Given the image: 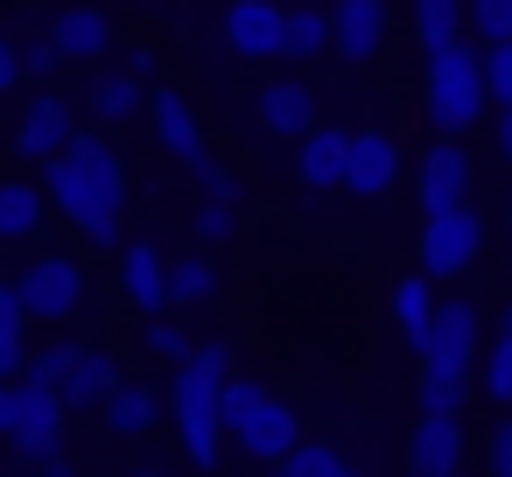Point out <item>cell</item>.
<instances>
[{
    "label": "cell",
    "mask_w": 512,
    "mask_h": 477,
    "mask_svg": "<svg viewBox=\"0 0 512 477\" xmlns=\"http://www.w3.org/2000/svg\"><path fill=\"white\" fill-rule=\"evenodd\" d=\"M43 204H57L78 232H85V246H99V253H113L120 246V211H127V162L113 155V141L106 134H71V148L57 155V162H43Z\"/></svg>",
    "instance_id": "1"
},
{
    "label": "cell",
    "mask_w": 512,
    "mask_h": 477,
    "mask_svg": "<svg viewBox=\"0 0 512 477\" xmlns=\"http://www.w3.org/2000/svg\"><path fill=\"white\" fill-rule=\"evenodd\" d=\"M225 379H232V344L204 337V344H190V358L176 365L169 400H162V414L176 421V435H183V449H190L197 470H218V442H225V428H218V386Z\"/></svg>",
    "instance_id": "2"
},
{
    "label": "cell",
    "mask_w": 512,
    "mask_h": 477,
    "mask_svg": "<svg viewBox=\"0 0 512 477\" xmlns=\"http://www.w3.org/2000/svg\"><path fill=\"white\" fill-rule=\"evenodd\" d=\"M421 92H428V120L442 141L470 134L484 120V50L470 36H449L428 50V71H421Z\"/></svg>",
    "instance_id": "3"
},
{
    "label": "cell",
    "mask_w": 512,
    "mask_h": 477,
    "mask_svg": "<svg viewBox=\"0 0 512 477\" xmlns=\"http://www.w3.org/2000/svg\"><path fill=\"white\" fill-rule=\"evenodd\" d=\"M477 253H484V211H477V204H456V211H442V218L421 225V281H428V288L470 274Z\"/></svg>",
    "instance_id": "4"
},
{
    "label": "cell",
    "mask_w": 512,
    "mask_h": 477,
    "mask_svg": "<svg viewBox=\"0 0 512 477\" xmlns=\"http://www.w3.org/2000/svg\"><path fill=\"white\" fill-rule=\"evenodd\" d=\"M0 442H15V456H29L36 470L50 463V456H64V407H57V393H36V386H8V435Z\"/></svg>",
    "instance_id": "5"
},
{
    "label": "cell",
    "mask_w": 512,
    "mask_h": 477,
    "mask_svg": "<svg viewBox=\"0 0 512 477\" xmlns=\"http://www.w3.org/2000/svg\"><path fill=\"white\" fill-rule=\"evenodd\" d=\"M477 344H484L477 302H470V295H449V302H435V316H428L421 365H428V372H470V365H477Z\"/></svg>",
    "instance_id": "6"
},
{
    "label": "cell",
    "mask_w": 512,
    "mask_h": 477,
    "mask_svg": "<svg viewBox=\"0 0 512 477\" xmlns=\"http://www.w3.org/2000/svg\"><path fill=\"white\" fill-rule=\"evenodd\" d=\"M15 302L22 316H43V323H64L78 302H85V267L71 253H43L22 281H15Z\"/></svg>",
    "instance_id": "7"
},
{
    "label": "cell",
    "mask_w": 512,
    "mask_h": 477,
    "mask_svg": "<svg viewBox=\"0 0 512 477\" xmlns=\"http://www.w3.org/2000/svg\"><path fill=\"white\" fill-rule=\"evenodd\" d=\"M400 141L386 134V127H351L344 134V190L351 197H386L393 183H400Z\"/></svg>",
    "instance_id": "8"
},
{
    "label": "cell",
    "mask_w": 512,
    "mask_h": 477,
    "mask_svg": "<svg viewBox=\"0 0 512 477\" xmlns=\"http://www.w3.org/2000/svg\"><path fill=\"white\" fill-rule=\"evenodd\" d=\"M330 22V57L344 64H372L386 50V29H393V8H379V0H337V8H323Z\"/></svg>",
    "instance_id": "9"
},
{
    "label": "cell",
    "mask_w": 512,
    "mask_h": 477,
    "mask_svg": "<svg viewBox=\"0 0 512 477\" xmlns=\"http://www.w3.org/2000/svg\"><path fill=\"white\" fill-rule=\"evenodd\" d=\"M71 134H78L71 99L36 92V99H29V113H22V127H15V155H22V162H57V155L71 148Z\"/></svg>",
    "instance_id": "10"
},
{
    "label": "cell",
    "mask_w": 512,
    "mask_h": 477,
    "mask_svg": "<svg viewBox=\"0 0 512 477\" xmlns=\"http://www.w3.org/2000/svg\"><path fill=\"white\" fill-rule=\"evenodd\" d=\"M470 148L463 141H435L428 155H421V211L428 218H442V211H456V204H470Z\"/></svg>",
    "instance_id": "11"
},
{
    "label": "cell",
    "mask_w": 512,
    "mask_h": 477,
    "mask_svg": "<svg viewBox=\"0 0 512 477\" xmlns=\"http://www.w3.org/2000/svg\"><path fill=\"white\" fill-rule=\"evenodd\" d=\"M120 379H127V372H120V358H113L106 344H71V372H64V393H57V407H64V414L106 407V393H113Z\"/></svg>",
    "instance_id": "12"
},
{
    "label": "cell",
    "mask_w": 512,
    "mask_h": 477,
    "mask_svg": "<svg viewBox=\"0 0 512 477\" xmlns=\"http://www.w3.org/2000/svg\"><path fill=\"white\" fill-rule=\"evenodd\" d=\"M148 120H155V141L176 155V162H204V127H197V106L176 92V85H148Z\"/></svg>",
    "instance_id": "13"
},
{
    "label": "cell",
    "mask_w": 512,
    "mask_h": 477,
    "mask_svg": "<svg viewBox=\"0 0 512 477\" xmlns=\"http://www.w3.org/2000/svg\"><path fill=\"white\" fill-rule=\"evenodd\" d=\"M43 43H50L64 64H92V57L113 50V15H99V8H57L50 29H43Z\"/></svg>",
    "instance_id": "14"
},
{
    "label": "cell",
    "mask_w": 512,
    "mask_h": 477,
    "mask_svg": "<svg viewBox=\"0 0 512 477\" xmlns=\"http://www.w3.org/2000/svg\"><path fill=\"white\" fill-rule=\"evenodd\" d=\"M120 295H127L141 316H169V260H162L148 239H134V246L120 253Z\"/></svg>",
    "instance_id": "15"
},
{
    "label": "cell",
    "mask_w": 512,
    "mask_h": 477,
    "mask_svg": "<svg viewBox=\"0 0 512 477\" xmlns=\"http://www.w3.org/2000/svg\"><path fill=\"white\" fill-rule=\"evenodd\" d=\"M232 435H239V449H246V456H260V463H281V456L302 442V421H295V407H281V400L267 393V400H260V407H253V414H246Z\"/></svg>",
    "instance_id": "16"
},
{
    "label": "cell",
    "mask_w": 512,
    "mask_h": 477,
    "mask_svg": "<svg viewBox=\"0 0 512 477\" xmlns=\"http://www.w3.org/2000/svg\"><path fill=\"white\" fill-rule=\"evenodd\" d=\"M407 470L414 477H463V421L421 414V428L407 442Z\"/></svg>",
    "instance_id": "17"
},
{
    "label": "cell",
    "mask_w": 512,
    "mask_h": 477,
    "mask_svg": "<svg viewBox=\"0 0 512 477\" xmlns=\"http://www.w3.org/2000/svg\"><path fill=\"white\" fill-rule=\"evenodd\" d=\"M225 43H232L246 64L281 57V8H274V0H239V8L225 15Z\"/></svg>",
    "instance_id": "18"
},
{
    "label": "cell",
    "mask_w": 512,
    "mask_h": 477,
    "mask_svg": "<svg viewBox=\"0 0 512 477\" xmlns=\"http://www.w3.org/2000/svg\"><path fill=\"white\" fill-rule=\"evenodd\" d=\"M260 127L302 141V134L316 127V92H309L302 78H267V85H260Z\"/></svg>",
    "instance_id": "19"
},
{
    "label": "cell",
    "mask_w": 512,
    "mask_h": 477,
    "mask_svg": "<svg viewBox=\"0 0 512 477\" xmlns=\"http://www.w3.org/2000/svg\"><path fill=\"white\" fill-rule=\"evenodd\" d=\"M295 176L309 183V190H344V127H309L302 141H295Z\"/></svg>",
    "instance_id": "20"
},
{
    "label": "cell",
    "mask_w": 512,
    "mask_h": 477,
    "mask_svg": "<svg viewBox=\"0 0 512 477\" xmlns=\"http://www.w3.org/2000/svg\"><path fill=\"white\" fill-rule=\"evenodd\" d=\"M120 435H155V421H162V393L148 386V379H120L113 393H106V407H99Z\"/></svg>",
    "instance_id": "21"
},
{
    "label": "cell",
    "mask_w": 512,
    "mask_h": 477,
    "mask_svg": "<svg viewBox=\"0 0 512 477\" xmlns=\"http://www.w3.org/2000/svg\"><path fill=\"white\" fill-rule=\"evenodd\" d=\"M85 106H92L99 127H120V120H134V113H148V92H141L134 78H120V71H99V78L85 85Z\"/></svg>",
    "instance_id": "22"
},
{
    "label": "cell",
    "mask_w": 512,
    "mask_h": 477,
    "mask_svg": "<svg viewBox=\"0 0 512 477\" xmlns=\"http://www.w3.org/2000/svg\"><path fill=\"white\" fill-rule=\"evenodd\" d=\"M29 365V316L15 302V281H0V386H15Z\"/></svg>",
    "instance_id": "23"
},
{
    "label": "cell",
    "mask_w": 512,
    "mask_h": 477,
    "mask_svg": "<svg viewBox=\"0 0 512 477\" xmlns=\"http://www.w3.org/2000/svg\"><path fill=\"white\" fill-rule=\"evenodd\" d=\"M323 50H330L323 8H281V57H288V64H309V57H323Z\"/></svg>",
    "instance_id": "24"
},
{
    "label": "cell",
    "mask_w": 512,
    "mask_h": 477,
    "mask_svg": "<svg viewBox=\"0 0 512 477\" xmlns=\"http://www.w3.org/2000/svg\"><path fill=\"white\" fill-rule=\"evenodd\" d=\"M211 295H218V260H211V253L169 260V309H197V302H211Z\"/></svg>",
    "instance_id": "25"
},
{
    "label": "cell",
    "mask_w": 512,
    "mask_h": 477,
    "mask_svg": "<svg viewBox=\"0 0 512 477\" xmlns=\"http://www.w3.org/2000/svg\"><path fill=\"white\" fill-rule=\"evenodd\" d=\"M36 225H43V190L0 183V239H36Z\"/></svg>",
    "instance_id": "26"
},
{
    "label": "cell",
    "mask_w": 512,
    "mask_h": 477,
    "mask_svg": "<svg viewBox=\"0 0 512 477\" xmlns=\"http://www.w3.org/2000/svg\"><path fill=\"white\" fill-rule=\"evenodd\" d=\"M428 316H435V288L421 281V274H407L400 288H393V323H400V337L421 351V337H428Z\"/></svg>",
    "instance_id": "27"
},
{
    "label": "cell",
    "mask_w": 512,
    "mask_h": 477,
    "mask_svg": "<svg viewBox=\"0 0 512 477\" xmlns=\"http://www.w3.org/2000/svg\"><path fill=\"white\" fill-rule=\"evenodd\" d=\"M463 400H470V372H421V414L463 421Z\"/></svg>",
    "instance_id": "28"
},
{
    "label": "cell",
    "mask_w": 512,
    "mask_h": 477,
    "mask_svg": "<svg viewBox=\"0 0 512 477\" xmlns=\"http://www.w3.org/2000/svg\"><path fill=\"white\" fill-rule=\"evenodd\" d=\"M463 36H470L477 50L512 43V0H477V8H463Z\"/></svg>",
    "instance_id": "29"
},
{
    "label": "cell",
    "mask_w": 512,
    "mask_h": 477,
    "mask_svg": "<svg viewBox=\"0 0 512 477\" xmlns=\"http://www.w3.org/2000/svg\"><path fill=\"white\" fill-rule=\"evenodd\" d=\"M64 372H71V337L36 344L29 365H22V386H36V393H64Z\"/></svg>",
    "instance_id": "30"
},
{
    "label": "cell",
    "mask_w": 512,
    "mask_h": 477,
    "mask_svg": "<svg viewBox=\"0 0 512 477\" xmlns=\"http://www.w3.org/2000/svg\"><path fill=\"white\" fill-rule=\"evenodd\" d=\"M484 393H491L498 407H512V309L498 316V337H491V351H484Z\"/></svg>",
    "instance_id": "31"
},
{
    "label": "cell",
    "mask_w": 512,
    "mask_h": 477,
    "mask_svg": "<svg viewBox=\"0 0 512 477\" xmlns=\"http://www.w3.org/2000/svg\"><path fill=\"white\" fill-rule=\"evenodd\" d=\"M260 400H267V386H260L253 372H232V379L218 386V428H239V421H246Z\"/></svg>",
    "instance_id": "32"
},
{
    "label": "cell",
    "mask_w": 512,
    "mask_h": 477,
    "mask_svg": "<svg viewBox=\"0 0 512 477\" xmlns=\"http://www.w3.org/2000/svg\"><path fill=\"white\" fill-rule=\"evenodd\" d=\"M414 36H421V50L463 36V8H456V0H421V8H414Z\"/></svg>",
    "instance_id": "33"
},
{
    "label": "cell",
    "mask_w": 512,
    "mask_h": 477,
    "mask_svg": "<svg viewBox=\"0 0 512 477\" xmlns=\"http://www.w3.org/2000/svg\"><path fill=\"white\" fill-rule=\"evenodd\" d=\"M190 176H197V190H204V204H225V211H239V176L218 162V155H204V162H190Z\"/></svg>",
    "instance_id": "34"
},
{
    "label": "cell",
    "mask_w": 512,
    "mask_h": 477,
    "mask_svg": "<svg viewBox=\"0 0 512 477\" xmlns=\"http://www.w3.org/2000/svg\"><path fill=\"white\" fill-rule=\"evenodd\" d=\"M337 470H344V456L330 442H295L281 456V477H337Z\"/></svg>",
    "instance_id": "35"
},
{
    "label": "cell",
    "mask_w": 512,
    "mask_h": 477,
    "mask_svg": "<svg viewBox=\"0 0 512 477\" xmlns=\"http://www.w3.org/2000/svg\"><path fill=\"white\" fill-rule=\"evenodd\" d=\"M141 337H148V351H155V358H169V365H183V358H190V330H183L176 316H148V323H141Z\"/></svg>",
    "instance_id": "36"
},
{
    "label": "cell",
    "mask_w": 512,
    "mask_h": 477,
    "mask_svg": "<svg viewBox=\"0 0 512 477\" xmlns=\"http://www.w3.org/2000/svg\"><path fill=\"white\" fill-rule=\"evenodd\" d=\"M484 106H498V113H512V43H498V50H484Z\"/></svg>",
    "instance_id": "37"
},
{
    "label": "cell",
    "mask_w": 512,
    "mask_h": 477,
    "mask_svg": "<svg viewBox=\"0 0 512 477\" xmlns=\"http://www.w3.org/2000/svg\"><path fill=\"white\" fill-rule=\"evenodd\" d=\"M15 57H22V78H36V85H50L57 71H64V57L43 43V36H29V43H15Z\"/></svg>",
    "instance_id": "38"
},
{
    "label": "cell",
    "mask_w": 512,
    "mask_h": 477,
    "mask_svg": "<svg viewBox=\"0 0 512 477\" xmlns=\"http://www.w3.org/2000/svg\"><path fill=\"white\" fill-rule=\"evenodd\" d=\"M239 232V211H225V204H197V239L204 246H225Z\"/></svg>",
    "instance_id": "39"
},
{
    "label": "cell",
    "mask_w": 512,
    "mask_h": 477,
    "mask_svg": "<svg viewBox=\"0 0 512 477\" xmlns=\"http://www.w3.org/2000/svg\"><path fill=\"white\" fill-rule=\"evenodd\" d=\"M484 477H512V414L484 435Z\"/></svg>",
    "instance_id": "40"
},
{
    "label": "cell",
    "mask_w": 512,
    "mask_h": 477,
    "mask_svg": "<svg viewBox=\"0 0 512 477\" xmlns=\"http://www.w3.org/2000/svg\"><path fill=\"white\" fill-rule=\"evenodd\" d=\"M22 85V57H15V36H0V92Z\"/></svg>",
    "instance_id": "41"
},
{
    "label": "cell",
    "mask_w": 512,
    "mask_h": 477,
    "mask_svg": "<svg viewBox=\"0 0 512 477\" xmlns=\"http://www.w3.org/2000/svg\"><path fill=\"white\" fill-rule=\"evenodd\" d=\"M36 477H78V463H71V449H64V456H50V463H43Z\"/></svg>",
    "instance_id": "42"
},
{
    "label": "cell",
    "mask_w": 512,
    "mask_h": 477,
    "mask_svg": "<svg viewBox=\"0 0 512 477\" xmlns=\"http://www.w3.org/2000/svg\"><path fill=\"white\" fill-rule=\"evenodd\" d=\"M498 148H505V162H512V113H498Z\"/></svg>",
    "instance_id": "43"
},
{
    "label": "cell",
    "mask_w": 512,
    "mask_h": 477,
    "mask_svg": "<svg viewBox=\"0 0 512 477\" xmlns=\"http://www.w3.org/2000/svg\"><path fill=\"white\" fill-rule=\"evenodd\" d=\"M127 477H176L169 463H141V470H127Z\"/></svg>",
    "instance_id": "44"
},
{
    "label": "cell",
    "mask_w": 512,
    "mask_h": 477,
    "mask_svg": "<svg viewBox=\"0 0 512 477\" xmlns=\"http://www.w3.org/2000/svg\"><path fill=\"white\" fill-rule=\"evenodd\" d=\"M0 435H8V386H0Z\"/></svg>",
    "instance_id": "45"
},
{
    "label": "cell",
    "mask_w": 512,
    "mask_h": 477,
    "mask_svg": "<svg viewBox=\"0 0 512 477\" xmlns=\"http://www.w3.org/2000/svg\"><path fill=\"white\" fill-rule=\"evenodd\" d=\"M337 477H365V470H351V463H344V470H337Z\"/></svg>",
    "instance_id": "46"
},
{
    "label": "cell",
    "mask_w": 512,
    "mask_h": 477,
    "mask_svg": "<svg viewBox=\"0 0 512 477\" xmlns=\"http://www.w3.org/2000/svg\"><path fill=\"white\" fill-rule=\"evenodd\" d=\"M505 232H512V197H505Z\"/></svg>",
    "instance_id": "47"
}]
</instances>
